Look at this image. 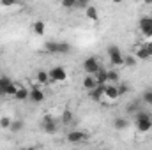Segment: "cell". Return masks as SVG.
I'll list each match as a JSON object with an SVG mask.
<instances>
[{
  "instance_id": "4316f807",
  "label": "cell",
  "mask_w": 152,
  "mask_h": 150,
  "mask_svg": "<svg viewBox=\"0 0 152 150\" xmlns=\"http://www.w3.org/2000/svg\"><path fill=\"white\" fill-rule=\"evenodd\" d=\"M117 88H118V95H120V97L126 95V94H129V85H127V83H120V81H118Z\"/></svg>"
},
{
  "instance_id": "d4e9b609",
  "label": "cell",
  "mask_w": 152,
  "mask_h": 150,
  "mask_svg": "<svg viewBox=\"0 0 152 150\" xmlns=\"http://www.w3.org/2000/svg\"><path fill=\"white\" fill-rule=\"evenodd\" d=\"M23 120H12V124H11V131L12 133H20L21 129H23Z\"/></svg>"
},
{
  "instance_id": "277c9868",
  "label": "cell",
  "mask_w": 152,
  "mask_h": 150,
  "mask_svg": "<svg viewBox=\"0 0 152 150\" xmlns=\"http://www.w3.org/2000/svg\"><path fill=\"white\" fill-rule=\"evenodd\" d=\"M0 87L5 90V97H14V94L18 90V85L9 76H0Z\"/></svg>"
},
{
  "instance_id": "2e32d148",
  "label": "cell",
  "mask_w": 152,
  "mask_h": 150,
  "mask_svg": "<svg viewBox=\"0 0 152 150\" xmlns=\"http://www.w3.org/2000/svg\"><path fill=\"white\" fill-rule=\"evenodd\" d=\"M94 87H97L96 76H94V74H85V78H83V88H87V90H92Z\"/></svg>"
},
{
  "instance_id": "9a60e30c",
  "label": "cell",
  "mask_w": 152,
  "mask_h": 150,
  "mask_svg": "<svg viewBox=\"0 0 152 150\" xmlns=\"http://www.w3.org/2000/svg\"><path fill=\"white\" fill-rule=\"evenodd\" d=\"M28 94H30V90H28L27 87L18 85V90H16V94H14V99H16V101H25V99H28Z\"/></svg>"
},
{
  "instance_id": "ffe728a7",
  "label": "cell",
  "mask_w": 152,
  "mask_h": 150,
  "mask_svg": "<svg viewBox=\"0 0 152 150\" xmlns=\"http://www.w3.org/2000/svg\"><path fill=\"white\" fill-rule=\"evenodd\" d=\"M138 110H142V106H140V103H138V101H133V103H129V104H127V108H126L127 115H134Z\"/></svg>"
},
{
  "instance_id": "7a4b0ae2",
  "label": "cell",
  "mask_w": 152,
  "mask_h": 150,
  "mask_svg": "<svg viewBox=\"0 0 152 150\" xmlns=\"http://www.w3.org/2000/svg\"><path fill=\"white\" fill-rule=\"evenodd\" d=\"M106 53H108V57H110V64H112L113 67L124 66V55H122V51H120L118 46H108Z\"/></svg>"
},
{
  "instance_id": "d6a6232c",
  "label": "cell",
  "mask_w": 152,
  "mask_h": 150,
  "mask_svg": "<svg viewBox=\"0 0 152 150\" xmlns=\"http://www.w3.org/2000/svg\"><path fill=\"white\" fill-rule=\"evenodd\" d=\"M90 5V0H76V9H85Z\"/></svg>"
},
{
  "instance_id": "484cf974",
  "label": "cell",
  "mask_w": 152,
  "mask_h": 150,
  "mask_svg": "<svg viewBox=\"0 0 152 150\" xmlns=\"http://www.w3.org/2000/svg\"><path fill=\"white\" fill-rule=\"evenodd\" d=\"M60 4H62V7L67 9V11L76 9V0H60Z\"/></svg>"
},
{
  "instance_id": "7402d4cb",
  "label": "cell",
  "mask_w": 152,
  "mask_h": 150,
  "mask_svg": "<svg viewBox=\"0 0 152 150\" xmlns=\"http://www.w3.org/2000/svg\"><path fill=\"white\" fill-rule=\"evenodd\" d=\"M71 53V44L69 42H58V55H67Z\"/></svg>"
},
{
  "instance_id": "3957f363",
  "label": "cell",
  "mask_w": 152,
  "mask_h": 150,
  "mask_svg": "<svg viewBox=\"0 0 152 150\" xmlns=\"http://www.w3.org/2000/svg\"><path fill=\"white\" fill-rule=\"evenodd\" d=\"M48 74H50V83H64L67 79V71L62 66H57V67L50 69Z\"/></svg>"
},
{
  "instance_id": "83f0119b",
  "label": "cell",
  "mask_w": 152,
  "mask_h": 150,
  "mask_svg": "<svg viewBox=\"0 0 152 150\" xmlns=\"http://www.w3.org/2000/svg\"><path fill=\"white\" fill-rule=\"evenodd\" d=\"M11 124H12V118L11 117H2L0 118V127L2 129H11Z\"/></svg>"
},
{
  "instance_id": "603a6c76",
  "label": "cell",
  "mask_w": 152,
  "mask_h": 150,
  "mask_svg": "<svg viewBox=\"0 0 152 150\" xmlns=\"http://www.w3.org/2000/svg\"><path fill=\"white\" fill-rule=\"evenodd\" d=\"M118 79H120V74H118V71H108V83H118Z\"/></svg>"
},
{
  "instance_id": "4dcf8cb0",
  "label": "cell",
  "mask_w": 152,
  "mask_h": 150,
  "mask_svg": "<svg viewBox=\"0 0 152 150\" xmlns=\"http://www.w3.org/2000/svg\"><path fill=\"white\" fill-rule=\"evenodd\" d=\"M143 103H147V104L152 106V88H149V90L143 92Z\"/></svg>"
},
{
  "instance_id": "5bb4252c",
  "label": "cell",
  "mask_w": 152,
  "mask_h": 150,
  "mask_svg": "<svg viewBox=\"0 0 152 150\" xmlns=\"http://www.w3.org/2000/svg\"><path fill=\"white\" fill-rule=\"evenodd\" d=\"M32 32H34L36 36H44V34H46V23H44L42 20L34 21V23H32Z\"/></svg>"
},
{
  "instance_id": "44dd1931",
  "label": "cell",
  "mask_w": 152,
  "mask_h": 150,
  "mask_svg": "<svg viewBox=\"0 0 152 150\" xmlns=\"http://www.w3.org/2000/svg\"><path fill=\"white\" fill-rule=\"evenodd\" d=\"M60 120H62V124H64V125H69V124H73V122H75L73 113L69 111V110H66V111L62 113V118H60Z\"/></svg>"
},
{
  "instance_id": "d6986e66",
  "label": "cell",
  "mask_w": 152,
  "mask_h": 150,
  "mask_svg": "<svg viewBox=\"0 0 152 150\" xmlns=\"http://www.w3.org/2000/svg\"><path fill=\"white\" fill-rule=\"evenodd\" d=\"M127 125H129V122H127L126 118H115L113 120V127L117 129V131H124Z\"/></svg>"
},
{
  "instance_id": "cb8c5ba5",
  "label": "cell",
  "mask_w": 152,
  "mask_h": 150,
  "mask_svg": "<svg viewBox=\"0 0 152 150\" xmlns=\"http://www.w3.org/2000/svg\"><path fill=\"white\" fill-rule=\"evenodd\" d=\"M136 57H133V55H127V57H124V66L126 67H134L136 66Z\"/></svg>"
},
{
  "instance_id": "6da1fadb",
  "label": "cell",
  "mask_w": 152,
  "mask_h": 150,
  "mask_svg": "<svg viewBox=\"0 0 152 150\" xmlns=\"http://www.w3.org/2000/svg\"><path fill=\"white\" fill-rule=\"evenodd\" d=\"M134 117V125L138 129V133H149L152 129V113L145 111V110H138L133 115Z\"/></svg>"
},
{
  "instance_id": "1f68e13d",
  "label": "cell",
  "mask_w": 152,
  "mask_h": 150,
  "mask_svg": "<svg viewBox=\"0 0 152 150\" xmlns=\"http://www.w3.org/2000/svg\"><path fill=\"white\" fill-rule=\"evenodd\" d=\"M152 25V16H143L140 18V27H149Z\"/></svg>"
},
{
  "instance_id": "ac0fdd59",
  "label": "cell",
  "mask_w": 152,
  "mask_h": 150,
  "mask_svg": "<svg viewBox=\"0 0 152 150\" xmlns=\"http://www.w3.org/2000/svg\"><path fill=\"white\" fill-rule=\"evenodd\" d=\"M36 79H37L39 85H48V83H50V74H48V71H39L37 76H36Z\"/></svg>"
},
{
  "instance_id": "4fadbf2b",
  "label": "cell",
  "mask_w": 152,
  "mask_h": 150,
  "mask_svg": "<svg viewBox=\"0 0 152 150\" xmlns=\"http://www.w3.org/2000/svg\"><path fill=\"white\" fill-rule=\"evenodd\" d=\"M134 57H136L138 60H149V58H152L151 51L147 50V46H145V44H143V46H140V48H136Z\"/></svg>"
},
{
  "instance_id": "ba28073f",
  "label": "cell",
  "mask_w": 152,
  "mask_h": 150,
  "mask_svg": "<svg viewBox=\"0 0 152 150\" xmlns=\"http://www.w3.org/2000/svg\"><path fill=\"white\" fill-rule=\"evenodd\" d=\"M87 133L85 131H78V129H75V131H71V133H67V141L69 143H81V141H87Z\"/></svg>"
},
{
  "instance_id": "8d00e7d4",
  "label": "cell",
  "mask_w": 152,
  "mask_h": 150,
  "mask_svg": "<svg viewBox=\"0 0 152 150\" xmlns=\"http://www.w3.org/2000/svg\"><path fill=\"white\" fill-rule=\"evenodd\" d=\"M120 2H122V0H113V4H120Z\"/></svg>"
},
{
  "instance_id": "d590c367",
  "label": "cell",
  "mask_w": 152,
  "mask_h": 150,
  "mask_svg": "<svg viewBox=\"0 0 152 150\" xmlns=\"http://www.w3.org/2000/svg\"><path fill=\"white\" fill-rule=\"evenodd\" d=\"M142 2H143L145 5H152V0H142Z\"/></svg>"
},
{
  "instance_id": "7c38bea8",
  "label": "cell",
  "mask_w": 152,
  "mask_h": 150,
  "mask_svg": "<svg viewBox=\"0 0 152 150\" xmlns=\"http://www.w3.org/2000/svg\"><path fill=\"white\" fill-rule=\"evenodd\" d=\"M96 81H97V85H106L108 83V69H104L103 66L97 69V73H96Z\"/></svg>"
},
{
  "instance_id": "f546056e",
  "label": "cell",
  "mask_w": 152,
  "mask_h": 150,
  "mask_svg": "<svg viewBox=\"0 0 152 150\" xmlns=\"http://www.w3.org/2000/svg\"><path fill=\"white\" fill-rule=\"evenodd\" d=\"M140 32H142L143 37H152V25H149V27H140Z\"/></svg>"
},
{
  "instance_id": "52a82bcc",
  "label": "cell",
  "mask_w": 152,
  "mask_h": 150,
  "mask_svg": "<svg viewBox=\"0 0 152 150\" xmlns=\"http://www.w3.org/2000/svg\"><path fill=\"white\" fill-rule=\"evenodd\" d=\"M120 95H118V88H117V83H106L104 85V99L108 101H117Z\"/></svg>"
},
{
  "instance_id": "8fae6325",
  "label": "cell",
  "mask_w": 152,
  "mask_h": 150,
  "mask_svg": "<svg viewBox=\"0 0 152 150\" xmlns=\"http://www.w3.org/2000/svg\"><path fill=\"white\" fill-rule=\"evenodd\" d=\"M83 11H85V16H87V20H90L92 23H97V21H99V12H97V9H96L92 4H90L88 7H85Z\"/></svg>"
},
{
  "instance_id": "e575fe53",
  "label": "cell",
  "mask_w": 152,
  "mask_h": 150,
  "mask_svg": "<svg viewBox=\"0 0 152 150\" xmlns=\"http://www.w3.org/2000/svg\"><path fill=\"white\" fill-rule=\"evenodd\" d=\"M0 97H5V90H4L2 87H0Z\"/></svg>"
},
{
  "instance_id": "5b68a950",
  "label": "cell",
  "mask_w": 152,
  "mask_h": 150,
  "mask_svg": "<svg viewBox=\"0 0 152 150\" xmlns=\"http://www.w3.org/2000/svg\"><path fill=\"white\" fill-rule=\"evenodd\" d=\"M99 67H101V64H99V60L96 57H88V58L83 60V71H85V74H96Z\"/></svg>"
},
{
  "instance_id": "8992f818",
  "label": "cell",
  "mask_w": 152,
  "mask_h": 150,
  "mask_svg": "<svg viewBox=\"0 0 152 150\" xmlns=\"http://www.w3.org/2000/svg\"><path fill=\"white\" fill-rule=\"evenodd\" d=\"M42 129L48 134H55L58 131V124H57V120L51 115H44V118H42Z\"/></svg>"
},
{
  "instance_id": "f1b7e54d",
  "label": "cell",
  "mask_w": 152,
  "mask_h": 150,
  "mask_svg": "<svg viewBox=\"0 0 152 150\" xmlns=\"http://www.w3.org/2000/svg\"><path fill=\"white\" fill-rule=\"evenodd\" d=\"M20 4H21L20 0H0V5L2 7H7V9L9 7H14V5H20Z\"/></svg>"
},
{
  "instance_id": "e0dca14e",
  "label": "cell",
  "mask_w": 152,
  "mask_h": 150,
  "mask_svg": "<svg viewBox=\"0 0 152 150\" xmlns=\"http://www.w3.org/2000/svg\"><path fill=\"white\" fill-rule=\"evenodd\" d=\"M44 50H46V53H50V55H58V42L48 41V42L44 44Z\"/></svg>"
},
{
  "instance_id": "30bf717a",
  "label": "cell",
  "mask_w": 152,
  "mask_h": 150,
  "mask_svg": "<svg viewBox=\"0 0 152 150\" xmlns=\"http://www.w3.org/2000/svg\"><path fill=\"white\" fill-rule=\"evenodd\" d=\"M28 99H30L32 103H42V101H44V92H42V88L37 87V85H34V87L30 88Z\"/></svg>"
},
{
  "instance_id": "836d02e7",
  "label": "cell",
  "mask_w": 152,
  "mask_h": 150,
  "mask_svg": "<svg viewBox=\"0 0 152 150\" xmlns=\"http://www.w3.org/2000/svg\"><path fill=\"white\" fill-rule=\"evenodd\" d=\"M145 46H147V50L151 51V55H152V41H147V42H145Z\"/></svg>"
},
{
  "instance_id": "9c48e42d",
  "label": "cell",
  "mask_w": 152,
  "mask_h": 150,
  "mask_svg": "<svg viewBox=\"0 0 152 150\" xmlns=\"http://www.w3.org/2000/svg\"><path fill=\"white\" fill-rule=\"evenodd\" d=\"M88 97H90L92 101H96V103L104 101V85H97V87H94L92 90H88Z\"/></svg>"
}]
</instances>
